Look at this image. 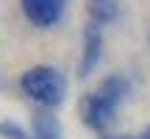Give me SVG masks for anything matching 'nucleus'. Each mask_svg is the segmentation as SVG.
<instances>
[{
    "mask_svg": "<svg viewBox=\"0 0 150 139\" xmlns=\"http://www.w3.org/2000/svg\"><path fill=\"white\" fill-rule=\"evenodd\" d=\"M20 89L42 109H56L67 97V78L50 64H36L25 70L20 78Z\"/></svg>",
    "mask_w": 150,
    "mask_h": 139,
    "instance_id": "nucleus-1",
    "label": "nucleus"
},
{
    "mask_svg": "<svg viewBox=\"0 0 150 139\" xmlns=\"http://www.w3.org/2000/svg\"><path fill=\"white\" fill-rule=\"evenodd\" d=\"M78 111H81V120H83L92 131H97V136L108 134V128H111L114 120H117V106H114V103H108L106 97H100L97 92L83 95Z\"/></svg>",
    "mask_w": 150,
    "mask_h": 139,
    "instance_id": "nucleus-2",
    "label": "nucleus"
},
{
    "mask_svg": "<svg viewBox=\"0 0 150 139\" xmlns=\"http://www.w3.org/2000/svg\"><path fill=\"white\" fill-rule=\"evenodd\" d=\"M100 59H103V28L95 25V22H86L83 45H81V64H78L81 78L95 72V67L100 64Z\"/></svg>",
    "mask_w": 150,
    "mask_h": 139,
    "instance_id": "nucleus-3",
    "label": "nucleus"
},
{
    "mask_svg": "<svg viewBox=\"0 0 150 139\" xmlns=\"http://www.w3.org/2000/svg\"><path fill=\"white\" fill-rule=\"evenodd\" d=\"M25 17L33 22L36 28H50L61 20L67 0H20Z\"/></svg>",
    "mask_w": 150,
    "mask_h": 139,
    "instance_id": "nucleus-4",
    "label": "nucleus"
},
{
    "mask_svg": "<svg viewBox=\"0 0 150 139\" xmlns=\"http://www.w3.org/2000/svg\"><path fill=\"white\" fill-rule=\"evenodd\" d=\"M97 95L100 97H106L108 103H114V106H120V103L128 97V92H131V84L122 78V75H117V72H111V75H106V78L100 81V86H97Z\"/></svg>",
    "mask_w": 150,
    "mask_h": 139,
    "instance_id": "nucleus-5",
    "label": "nucleus"
},
{
    "mask_svg": "<svg viewBox=\"0 0 150 139\" xmlns=\"http://www.w3.org/2000/svg\"><path fill=\"white\" fill-rule=\"evenodd\" d=\"M86 14H89V22H95V25H108V22L117 20L120 14V3L117 0H86Z\"/></svg>",
    "mask_w": 150,
    "mask_h": 139,
    "instance_id": "nucleus-6",
    "label": "nucleus"
},
{
    "mask_svg": "<svg viewBox=\"0 0 150 139\" xmlns=\"http://www.w3.org/2000/svg\"><path fill=\"white\" fill-rule=\"evenodd\" d=\"M33 139H61V123L59 117H53V111L42 109L33 114Z\"/></svg>",
    "mask_w": 150,
    "mask_h": 139,
    "instance_id": "nucleus-7",
    "label": "nucleus"
},
{
    "mask_svg": "<svg viewBox=\"0 0 150 139\" xmlns=\"http://www.w3.org/2000/svg\"><path fill=\"white\" fill-rule=\"evenodd\" d=\"M0 136L3 139H33L31 134H25L17 123H0Z\"/></svg>",
    "mask_w": 150,
    "mask_h": 139,
    "instance_id": "nucleus-8",
    "label": "nucleus"
},
{
    "mask_svg": "<svg viewBox=\"0 0 150 139\" xmlns=\"http://www.w3.org/2000/svg\"><path fill=\"white\" fill-rule=\"evenodd\" d=\"M100 139H142L139 134H136V136H117V134H103Z\"/></svg>",
    "mask_w": 150,
    "mask_h": 139,
    "instance_id": "nucleus-9",
    "label": "nucleus"
},
{
    "mask_svg": "<svg viewBox=\"0 0 150 139\" xmlns=\"http://www.w3.org/2000/svg\"><path fill=\"white\" fill-rule=\"evenodd\" d=\"M139 136H142V139H150V125H147V128H145V131H142V134H139Z\"/></svg>",
    "mask_w": 150,
    "mask_h": 139,
    "instance_id": "nucleus-10",
    "label": "nucleus"
}]
</instances>
